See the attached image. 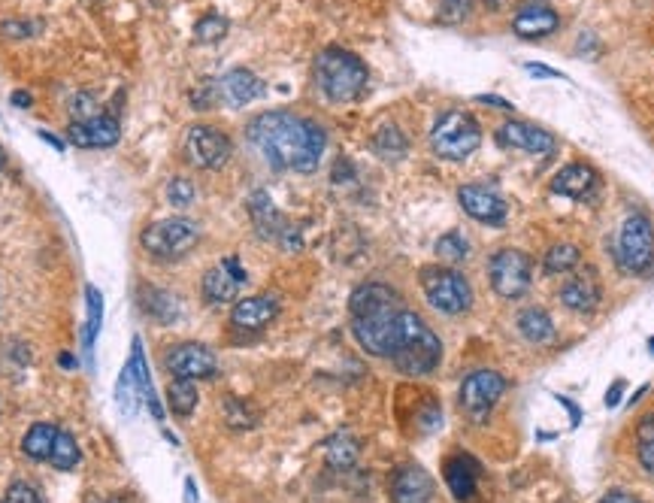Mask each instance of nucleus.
I'll list each match as a JSON object with an SVG mask.
<instances>
[{
    "label": "nucleus",
    "mask_w": 654,
    "mask_h": 503,
    "mask_svg": "<svg viewBox=\"0 0 654 503\" xmlns=\"http://www.w3.org/2000/svg\"><path fill=\"white\" fill-rule=\"evenodd\" d=\"M240 279L225 267V264H218L212 270L203 273V297L209 300V304H231V300H237L240 294Z\"/></svg>",
    "instance_id": "obj_24"
},
{
    "label": "nucleus",
    "mask_w": 654,
    "mask_h": 503,
    "mask_svg": "<svg viewBox=\"0 0 654 503\" xmlns=\"http://www.w3.org/2000/svg\"><path fill=\"white\" fill-rule=\"evenodd\" d=\"M106 503H131V500H122V497H116V500H106Z\"/></svg>",
    "instance_id": "obj_52"
},
{
    "label": "nucleus",
    "mask_w": 654,
    "mask_h": 503,
    "mask_svg": "<svg viewBox=\"0 0 654 503\" xmlns=\"http://www.w3.org/2000/svg\"><path fill=\"white\" fill-rule=\"evenodd\" d=\"M0 503H43V500H40V494L28 482H13L4 491V497H0Z\"/></svg>",
    "instance_id": "obj_40"
},
{
    "label": "nucleus",
    "mask_w": 654,
    "mask_h": 503,
    "mask_svg": "<svg viewBox=\"0 0 654 503\" xmlns=\"http://www.w3.org/2000/svg\"><path fill=\"white\" fill-rule=\"evenodd\" d=\"M561 300H564V307L573 310V313H591V310H597V304H600V282H597V273L588 267L585 273L570 276V279L561 285Z\"/></svg>",
    "instance_id": "obj_21"
},
{
    "label": "nucleus",
    "mask_w": 654,
    "mask_h": 503,
    "mask_svg": "<svg viewBox=\"0 0 654 503\" xmlns=\"http://www.w3.org/2000/svg\"><path fill=\"white\" fill-rule=\"evenodd\" d=\"M40 140H46V143H49V146H55L58 152L64 149V143H61L58 137H52V134H46V131H40Z\"/></svg>",
    "instance_id": "obj_50"
},
{
    "label": "nucleus",
    "mask_w": 654,
    "mask_h": 503,
    "mask_svg": "<svg viewBox=\"0 0 654 503\" xmlns=\"http://www.w3.org/2000/svg\"><path fill=\"white\" fill-rule=\"evenodd\" d=\"M55 437H58V428L49 425V422H37L28 428L25 440H22V452L31 458V461H49L52 455V446H55Z\"/></svg>",
    "instance_id": "obj_29"
},
{
    "label": "nucleus",
    "mask_w": 654,
    "mask_h": 503,
    "mask_svg": "<svg viewBox=\"0 0 654 503\" xmlns=\"http://www.w3.org/2000/svg\"><path fill=\"white\" fill-rule=\"evenodd\" d=\"M458 200H461L464 213L482 225H503L506 222V213H509L506 200L488 185H464L458 191Z\"/></svg>",
    "instance_id": "obj_13"
},
{
    "label": "nucleus",
    "mask_w": 654,
    "mask_h": 503,
    "mask_svg": "<svg viewBox=\"0 0 654 503\" xmlns=\"http://www.w3.org/2000/svg\"><path fill=\"white\" fill-rule=\"evenodd\" d=\"M488 276H491V288L500 297L515 300V297L527 294V288L533 282V261L521 249H500L488 261Z\"/></svg>",
    "instance_id": "obj_9"
},
{
    "label": "nucleus",
    "mask_w": 654,
    "mask_h": 503,
    "mask_svg": "<svg viewBox=\"0 0 654 503\" xmlns=\"http://www.w3.org/2000/svg\"><path fill=\"white\" fill-rule=\"evenodd\" d=\"M279 316V300L270 294H255V297H240L234 310H231V322L240 331H261L267 328L273 319Z\"/></svg>",
    "instance_id": "obj_18"
},
{
    "label": "nucleus",
    "mask_w": 654,
    "mask_h": 503,
    "mask_svg": "<svg viewBox=\"0 0 654 503\" xmlns=\"http://www.w3.org/2000/svg\"><path fill=\"white\" fill-rule=\"evenodd\" d=\"M4 167H7V152L0 149V170H4Z\"/></svg>",
    "instance_id": "obj_51"
},
{
    "label": "nucleus",
    "mask_w": 654,
    "mask_h": 503,
    "mask_svg": "<svg viewBox=\"0 0 654 503\" xmlns=\"http://www.w3.org/2000/svg\"><path fill=\"white\" fill-rule=\"evenodd\" d=\"M482 146L479 122L464 110H449L436 119L430 131V149L446 161H464Z\"/></svg>",
    "instance_id": "obj_5"
},
{
    "label": "nucleus",
    "mask_w": 654,
    "mask_h": 503,
    "mask_svg": "<svg viewBox=\"0 0 654 503\" xmlns=\"http://www.w3.org/2000/svg\"><path fill=\"white\" fill-rule=\"evenodd\" d=\"M200 240V228L188 219H164L143 231L140 243L155 258H182Z\"/></svg>",
    "instance_id": "obj_8"
},
{
    "label": "nucleus",
    "mask_w": 654,
    "mask_h": 503,
    "mask_svg": "<svg viewBox=\"0 0 654 503\" xmlns=\"http://www.w3.org/2000/svg\"><path fill=\"white\" fill-rule=\"evenodd\" d=\"M391 361L403 376H427L440 367L443 361V343L436 337L427 322L412 313L400 310L397 313V331H394V349Z\"/></svg>",
    "instance_id": "obj_3"
},
{
    "label": "nucleus",
    "mask_w": 654,
    "mask_h": 503,
    "mask_svg": "<svg viewBox=\"0 0 654 503\" xmlns=\"http://www.w3.org/2000/svg\"><path fill=\"white\" fill-rule=\"evenodd\" d=\"M443 476H446V485L452 491L455 500L461 503H470L476 497V488H479V476H482V464L470 455H452L443 467Z\"/></svg>",
    "instance_id": "obj_19"
},
{
    "label": "nucleus",
    "mask_w": 654,
    "mask_h": 503,
    "mask_svg": "<svg viewBox=\"0 0 654 503\" xmlns=\"http://www.w3.org/2000/svg\"><path fill=\"white\" fill-rule=\"evenodd\" d=\"M352 334L367 355L391 358L394 331H397V291L385 282H364L355 288L352 300Z\"/></svg>",
    "instance_id": "obj_2"
},
{
    "label": "nucleus",
    "mask_w": 654,
    "mask_h": 503,
    "mask_svg": "<svg viewBox=\"0 0 654 503\" xmlns=\"http://www.w3.org/2000/svg\"><path fill=\"white\" fill-rule=\"evenodd\" d=\"M476 100H479V104H491V107H497V110H506V113H509V110H515V107L509 104V100H503V97H494V94H479Z\"/></svg>",
    "instance_id": "obj_45"
},
{
    "label": "nucleus",
    "mask_w": 654,
    "mask_h": 503,
    "mask_svg": "<svg viewBox=\"0 0 654 503\" xmlns=\"http://www.w3.org/2000/svg\"><path fill=\"white\" fill-rule=\"evenodd\" d=\"M167 370L173 373V379H209L218 373V361L215 355L203 346V343H179L167 352L164 358Z\"/></svg>",
    "instance_id": "obj_12"
},
{
    "label": "nucleus",
    "mask_w": 654,
    "mask_h": 503,
    "mask_svg": "<svg viewBox=\"0 0 654 503\" xmlns=\"http://www.w3.org/2000/svg\"><path fill=\"white\" fill-rule=\"evenodd\" d=\"M518 334L533 343V346H545L555 340V325H552V316L539 310V307H527L518 313Z\"/></svg>",
    "instance_id": "obj_25"
},
{
    "label": "nucleus",
    "mask_w": 654,
    "mask_h": 503,
    "mask_svg": "<svg viewBox=\"0 0 654 503\" xmlns=\"http://www.w3.org/2000/svg\"><path fill=\"white\" fill-rule=\"evenodd\" d=\"M94 104H97V100H94L91 94H79V97L73 100V116H76L73 122H85V119H94V116H100Z\"/></svg>",
    "instance_id": "obj_42"
},
{
    "label": "nucleus",
    "mask_w": 654,
    "mask_h": 503,
    "mask_svg": "<svg viewBox=\"0 0 654 503\" xmlns=\"http://www.w3.org/2000/svg\"><path fill=\"white\" fill-rule=\"evenodd\" d=\"M31 31H37V25H25V22H4V25H0V34H4V37H31Z\"/></svg>",
    "instance_id": "obj_43"
},
{
    "label": "nucleus",
    "mask_w": 654,
    "mask_h": 503,
    "mask_svg": "<svg viewBox=\"0 0 654 503\" xmlns=\"http://www.w3.org/2000/svg\"><path fill=\"white\" fill-rule=\"evenodd\" d=\"M436 255H440L443 261H449V264H461L470 255V243L464 240V234L449 231V234H443L440 240H436Z\"/></svg>",
    "instance_id": "obj_35"
},
{
    "label": "nucleus",
    "mask_w": 654,
    "mask_h": 503,
    "mask_svg": "<svg viewBox=\"0 0 654 503\" xmlns=\"http://www.w3.org/2000/svg\"><path fill=\"white\" fill-rule=\"evenodd\" d=\"M10 100H13V104H16L19 110H28V107L34 104V97H31L28 91H13V94H10Z\"/></svg>",
    "instance_id": "obj_48"
},
{
    "label": "nucleus",
    "mask_w": 654,
    "mask_h": 503,
    "mask_svg": "<svg viewBox=\"0 0 654 503\" xmlns=\"http://www.w3.org/2000/svg\"><path fill=\"white\" fill-rule=\"evenodd\" d=\"M618 264H621V270H627L633 276L648 273L651 264H654V228L639 213L627 216V222L621 225V234H618Z\"/></svg>",
    "instance_id": "obj_7"
},
{
    "label": "nucleus",
    "mask_w": 654,
    "mask_h": 503,
    "mask_svg": "<svg viewBox=\"0 0 654 503\" xmlns=\"http://www.w3.org/2000/svg\"><path fill=\"white\" fill-rule=\"evenodd\" d=\"M128 370H131V376H134V385H137V391L143 394V400L149 404L152 416H155V419H161L164 413H161V404H158L155 388H152V379H149V370H146V358H143V346H140V340H134V352H131Z\"/></svg>",
    "instance_id": "obj_28"
},
{
    "label": "nucleus",
    "mask_w": 654,
    "mask_h": 503,
    "mask_svg": "<svg viewBox=\"0 0 654 503\" xmlns=\"http://www.w3.org/2000/svg\"><path fill=\"white\" fill-rule=\"evenodd\" d=\"M561 28V16L542 4V0H527V4L518 7L515 19H512V31L521 40H539V37H549Z\"/></svg>",
    "instance_id": "obj_14"
},
{
    "label": "nucleus",
    "mask_w": 654,
    "mask_h": 503,
    "mask_svg": "<svg viewBox=\"0 0 654 503\" xmlns=\"http://www.w3.org/2000/svg\"><path fill=\"white\" fill-rule=\"evenodd\" d=\"M167 404L176 419H188L197 407V388L191 379H173L167 388Z\"/></svg>",
    "instance_id": "obj_31"
},
{
    "label": "nucleus",
    "mask_w": 654,
    "mask_h": 503,
    "mask_svg": "<svg viewBox=\"0 0 654 503\" xmlns=\"http://www.w3.org/2000/svg\"><path fill=\"white\" fill-rule=\"evenodd\" d=\"M97 328H100V294H97V288H88V331H85V346L94 343Z\"/></svg>",
    "instance_id": "obj_41"
},
{
    "label": "nucleus",
    "mask_w": 654,
    "mask_h": 503,
    "mask_svg": "<svg viewBox=\"0 0 654 503\" xmlns=\"http://www.w3.org/2000/svg\"><path fill=\"white\" fill-rule=\"evenodd\" d=\"M579 261H582L579 246H573V243H558V246H552L549 252H545L542 267H545V273H570V270L579 267Z\"/></svg>",
    "instance_id": "obj_32"
},
{
    "label": "nucleus",
    "mask_w": 654,
    "mask_h": 503,
    "mask_svg": "<svg viewBox=\"0 0 654 503\" xmlns=\"http://www.w3.org/2000/svg\"><path fill=\"white\" fill-rule=\"evenodd\" d=\"M167 197H170V204H173V207H188L191 200H194V185H191V179H185V176L170 179V185H167Z\"/></svg>",
    "instance_id": "obj_39"
},
{
    "label": "nucleus",
    "mask_w": 654,
    "mask_h": 503,
    "mask_svg": "<svg viewBox=\"0 0 654 503\" xmlns=\"http://www.w3.org/2000/svg\"><path fill=\"white\" fill-rule=\"evenodd\" d=\"M597 173L588 164H567L564 170H558V176L552 179V191L573 197V200H588L597 191Z\"/></svg>",
    "instance_id": "obj_22"
},
{
    "label": "nucleus",
    "mask_w": 654,
    "mask_h": 503,
    "mask_svg": "<svg viewBox=\"0 0 654 503\" xmlns=\"http://www.w3.org/2000/svg\"><path fill=\"white\" fill-rule=\"evenodd\" d=\"M506 391V379L497 370H476L461 382V410L482 425L491 410L500 404V397Z\"/></svg>",
    "instance_id": "obj_10"
},
{
    "label": "nucleus",
    "mask_w": 654,
    "mask_h": 503,
    "mask_svg": "<svg viewBox=\"0 0 654 503\" xmlns=\"http://www.w3.org/2000/svg\"><path fill=\"white\" fill-rule=\"evenodd\" d=\"M370 149L382 158V161H400L406 152H409V140L403 137V131L400 128H394V125H385V128H379L376 134H373V140H370Z\"/></svg>",
    "instance_id": "obj_30"
},
{
    "label": "nucleus",
    "mask_w": 654,
    "mask_h": 503,
    "mask_svg": "<svg viewBox=\"0 0 654 503\" xmlns=\"http://www.w3.org/2000/svg\"><path fill=\"white\" fill-rule=\"evenodd\" d=\"M421 288L433 310L446 316H461L473 307V285L464 273L452 267H424L421 270Z\"/></svg>",
    "instance_id": "obj_6"
},
{
    "label": "nucleus",
    "mask_w": 654,
    "mask_h": 503,
    "mask_svg": "<svg viewBox=\"0 0 654 503\" xmlns=\"http://www.w3.org/2000/svg\"><path fill=\"white\" fill-rule=\"evenodd\" d=\"M79 458H82V452H79L73 434L58 431L55 446H52V455H49V464H52L55 470H73V467L79 464Z\"/></svg>",
    "instance_id": "obj_33"
},
{
    "label": "nucleus",
    "mask_w": 654,
    "mask_h": 503,
    "mask_svg": "<svg viewBox=\"0 0 654 503\" xmlns=\"http://www.w3.org/2000/svg\"><path fill=\"white\" fill-rule=\"evenodd\" d=\"M600 503H642V500H636V497L627 494V491H609Z\"/></svg>",
    "instance_id": "obj_46"
},
{
    "label": "nucleus",
    "mask_w": 654,
    "mask_h": 503,
    "mask_svg": "<svg viewBox=\"0 0 654 503\" xmlns=\"http://www.w3.org/2000/svg\"><path fill=\"white\" fill-rule=\"evenodd\" d=\"M470 7H473V0H440V13H436V19L446 22V25H458L470 16Z\"/></svg>",
    "instance_id": "obj_38"
},
{
    "label": "nucleus",
    "mask_w": 654,
    "mask_h": 503,
    "mask_svg": "<svg viewBox=\"0 0 654 503\" xmlns=\"http://www.w3.org/2000/svg\"><path fill=\"white\" fill-rule=\"evenodd\" d=\"M367 79H370L367 64L355 52L331 46L318 52L315 58V82L321 94L327 100H334V104H352V100H358L367 88Z\"/></svg>",
    "instance_id": "obj_4"
},
{
    "label": "nucleus",
    "mask_w": 654,
    "mask_h": 503,
    "mask_svg": "<svg viewBox=\"0 0 654 503\" xmlns=\"http://www.w3.org/2000/svg\"><path fill=\"white\" fill-rule=\"evenodd\" d=\"M527 73H536V76H552V79H567L561 70H552V67H542V64H527Z\"/></svg>",
    "instance_id": "obj_47"
},
{
    "label": "nucleus",
    "mask_w": 654,
    "mask_h": 503,
    "mask_svg": "<svg viewBox=\"0 0 654 503\" xmlns=\"http://www.w3.org/2000/svg\"><path fill=\"white\" fill-rule=\"evenodd\" d=\"M497 140L503 146H512V149H524L530 155H552L558 149V140L549 134V131H542L530 122H506L497 134Z\"/></svg>",
    "instance_id": "obj_17"
},
{
    "label": "nucleus",
    "mask_w": 654,
    "mask_h": 503,
    "mask_svg": "<svg viewBox=\"0 0 654 503\" xmlns=\"http://www.w3.org/2000/svg\"><path fill=\"white\" fill-rule=\"evenodd\" d=\"M391 503H433V479L418 464L397 467L388 482Z\"/></svg>",
    "instance_id": "obj_16"
},
{
    "label": "nucleus",
    "mask_w": 654,
    "mask_h": 503,
    "mask_svg": "<svg viewBox=\"0 0 654 503\" xmlns=\"http://www.w3.org/2000/svg\"><path fill=\"white\" fill-rule=\"evenodd\" d=\"M636 455H639V464L654 476V413H648L636 425Z\"/></svg>",
    "instance_id": "obj_34"
},
{
    "label": "nucleus",
    "mask_w": 654,
    "mask_h": 503,
    "mask_svg": "<svg viewBox=\"0 0 654 503\" xmlns=\"http://www.w3.org/2000/svg\"><path fill=\"white\" fill-rule=\"evenodd\" d=\"M648 346H651V352H654V337H651V340H648Z\"/></svg>",
    "instance_id": "obj_53"
},
{
    "label": "nucleus",
    "mask_w": 654,
    "mask_h": 503,
    "mask_svg": "<svg viewBox=\"0 0 654 503\" xmlns=\"http://www.w3.org/2000/svg\"><path fill=\"white\" fill-rule=\"evenodd\" d=\"M324 455H327V464H331L334 470H352L358 455H361V446L349 431H340V434H334L331 440L324 443Z\"/></svg>",
    "instance_id": "obj_27"
},
{
    "label": "nucleus",
    "mask_w": 654,
    "mask_h": 503,
    "mask_svg": "<svg viewBox=\"0 0 654 503\" xmlns=\"http://www.w3.org/2000/svg\"><path fill=\"white\" fill-rule=\"evenodd\" d=\"M215 88H218V97H222L225 104H231V107H246V104H252L255 97H261V91H264L261 79L246 67L228 70L222 79H218Z\"/></svg>",
    "instance_id": "obj_20"
},
{
    "label": "nucleus",
    "mask_w": 654,
    "mask_h": 503,
    "mask_svg": "<svg viewBox=\"0 0 654 503\" xmlns=\"http://www.w3.org/2000/svg\"><path fill=\"white\" fill-rule=\"evenodd\" d=\"M246 134H249V143L276 170H297V173H312L327 143L324 131L315 122L300 119L294 113H282V110L255 116Z\"/></svg>",
    "instance_id": "obj_1"
},
{
    "label": "nucleus",
    "mask_w": 654,
    "mask_h": 503,
    "mask_svg": "<svg viewBox=\"0 0 654 503\" xmlns=\"http://www.w3.org/2000/svg\"><path fill=\"white\" fill-rule=\"evenodd\" d=\"M225 34H228V19L215 16V13L203 16V19L194 25V37H197L200 43H218Z\"/></svg>",
    "instance_id": "obj_37"
},
{
    "label": "nucleus",
    "mask_w": 654,
    "mask_h": 503,
    "mask_svg": "<svg viewBox=\"0 0 654 503\" xmlns=\"http://www.w3.org/2000/svg\"><path fill=\"white\" fill-rule=\"evenodd\" d=\"M140 307H143L152 319H158V322H164V325H170V322L179 319V304L173 300V294H167V291H161V288H152V285H143V288H140Z\"/></svg>",
    "instance_id": "obj_26"
},
{
    "label": "nucleus",
    "mask_w": 654,
    "mask_h": 503,
    "mask_svg": "<svg viewBox=\"0 0 654 503\" xmlns=\"http://www.w3.org/2000/svg\"><path fill=\"white\" fill-rule=\"evenodd\" d=\"M234 152L231 137L222 128H212V125H191L185 134V158L200 167V170H218L225 167L228 158Z\"/></svg>",
    "instance_id": "obj_11"
},
{
    "label": "nucleus",
    "mask_w": 654,
    "mask_h": 503,
    "mask_svg": "<svg viewBox=\"0 0 654 503\" xmlns=\"http://www.w3.org/2000/svg\"><path fill=\"white\" fill-rule=\"evenodd\" d=\"M185 503H197V488H194V479H185Z\"/></svg>",
    "instance_id": "obj_49"
},
{
    "label": "nucleus",
    "mask_w": 654,
    "mask_h": 503,
    "mask_svg": "<svg viewBox=\"0 0 654 503\" xmlns=\"http://www.w3.org/2000/svg\"><path fill=\"white\" fill-rule=\"evenodd\" d=\"M621 394H624V379H615L612 388L606 391V407H609V410H615V407L621 404Z\"/></svg>",
    "instance_id": "obj_44"
},
{
    "label": "nucleus",
    "mask_w": 654,
    "mask_h": 503,
    "mask_svg": "<svg viewBox=\"0 0 654 503\" xmlns=\"http://www.w3.org/2000/svg\"><path fill=\"white\" fill-rule=\"evenodd\" d=\"M119 137H122L119 119L113 116H94V119L67 125V140L79 149H109L119 143Z\"/></svg>",
    "instance_id": "obj_15"
},
{
    "label": "nucleus",
    "mask_w": 654,
    "mask_h": 503,
    "mask_svg": "<svg viewBox=\"0 0 654 503\" xmlns=\"http://www.w3.org/2000/svg\"><path fill=\"white\" fill-rule=\"evenodd\" d=\"M225 422H228L231 428H255L258 413L246 404V400L228 397V400H225Z\"/></svg>",
    "instance_id": "obj_36"
},
{
    "label": "nucleus",
    "mask_w": 654,
    "mask_h": 503,
    "mask_svg": "<svg viewBox=\"0 0 654 503\" xmlns=\"http://www.w3.org/2000/svg\"><path fill=\"white\" fill-rule=\"evenodd\" d=\"M249 213H252V222H255L258 234L276 237V240L285 237L288 225H285V219L279 216V210L273 207V200H270L267 191H255V194L249 197Z\"/></svg>",
    "instance_id": "obj_23"
}]
</instances>
